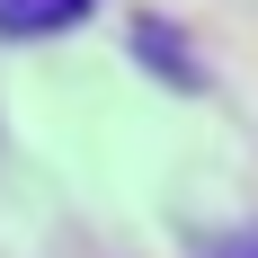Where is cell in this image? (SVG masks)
I'll return each instance as SVG.
<instances>
[{
    "label": "cell",
    "mask_w": 258,
    "mask_h": 258,
    "mask_svg": "<svg viewBox=\"0 0 258 258\" xmlns=\"http://www.w3.org/2000/svg\"><path fill=\"white\" fill-rule=\"evenodd\" d=\"M214 258H258V223H249V232H232V240H223Z\"/></svg>",
    "instance_id": "7a4b0ae2"
},
{
    "label": "cell",
    "mask_w": 258,
    "mask_h": 258,
    "mask_svg": "<svg viewBox=\"0 0 258 258\" xmlns=\"http://www.w3.org/2000/svg\"><path fill=\"white\" fill-rule=\"evenodd\" d=\"M72 18H89V0H0V36H62Z\"/></svg>",
    "instance_id": "6da1fadb"
}]
</instances>
